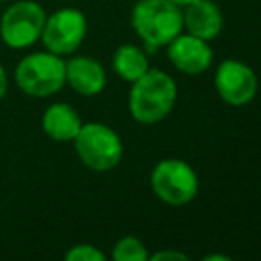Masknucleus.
Returning a JSON list of instances; mask_svg holds the SVG:
<instances>
[{
  "instance_id": "obj_2",
  "label": "nucleus",
  "mask_w": 261,
  "mask_h": 261,
  "mask_svg": "<svg viewBox=\"0 0 261 261\" xmlns=\"http://www.w3.org/2000/svg\"><path fill=\"white\" fill-rule=\"evenodd\" d=\"M130 27L143 49L153 53L184 31L181 6L171 0H137L130 10Z\"/></svg>"
},
{
  "instance_id": "obj_20",
  "label": "nucleus",
  "mask_w": 261,
  "mask_h": 261,
  "mask_svg": "<svg viewBox=\"0 0 261 261\" xmlns=\"http://www.w3.org/2000/svg\"><path fill=\"white\" fill-rule=\"evenodd\" d=\"M0 2H8V0H0Z\"/></svg>"
},
{
  "instance_id": "obj_14",
  "label": "nucleus",
  "mask_w": 261,
  "mask_h": 261,
  "mask_svg": "<svg viewBox=\"0 0 261 261\" xmlns=\"http://www.w3.org/2000/svg\"><path fill=\"white\" fill-rule=\"evenodd\" d=\"M110 257L114 261H149V249L139 237L126 234L112 245Z\"/></svg>"
},
{
  "instance_id": "obj_4",
  "label": "nucleus",
  "mask_w": 261,
  "mask_h": 261,
  "mask_svg": "<svg viewBox=\"0 0 261 261\" xmlns=\"http://www.w3.org/2000/svg\"><path fill=\"white\" fill-rule=\"evenodd\" d=\"M73 143V151L84 167L104 173L114 169L124 155L120 135L104 122H82Z\"/></svg>"
},
{
  "instance_id": "obj_5",
  "label": "nucleus",
  "mask_w": 261,
  "mask_h": 261,
  "mask_svg": "<svg viewBox=\"0 0 261 261\" xmlns=\"http://www.w3.org/2000/svg\"><path fill=\"white\" fill-rule=\"evenodd\" d=\"M149 184L155 198L167 206H186L198 196L200 190L196 169L177 157H165L157 161L151 169Z\"/></svg>"
},
{
  "instance_id": "obj_6",
  "label": "nucleus",
  "mask_w": 261,
  "mask_h": 261,
  "mask_svg": "<svg viewBox=\"0 0 261 261\" xmlns=\"http://www.w3.org/2000/svg\"><path fill=\"white\" fill-rule=\"evenodd\" d=\"M47 12L37 0H14L0 16V39L14 51L39 43Z\"/></svg>"
},
{
  "instance_id": "obj_3",
  "label": "nucleus",
  "mask_w": 261,
  "mask_h": 261,
  "mask_svg": "<svg viewBox=\"0 0 261 261\" xmlns=\"http://www.w3.org/2000/svg\"><path fill=\"white\" fill-rule=\"evenodd\" d=\"M16 88L31 98H51L65 88V59L47 49L31 51L14 67Z\"/></svg>"
},
{
  "instance_id": "obj_13",
  "label": "nucleus",
  "mask_w": 261,
  "mask_h": 261,
  "mask_svg": "<svg viewBox=\"0 0 261 261\" xmlns=\"http://www.w3.org/2000/svg\"><path fill=\"white\" fill-rule=\"evenodd\" d=\"M149 55L143 47L135 45V43H122L120 47H116L114 55H112V69L114 73L122 80L133 84L135 80H139L147 69H149Z\"/></svg>"
},
{
  "instance_id": "obj_10",
  "label": "nucleus",
  "mask_w": 261,
  "mask_h": 261,
  "mask_svg": "<svg viewBox=\"0 0 261 261\" xmlns=\"http://www.w3.org/2000/svg\"><path fill=\"white\" fill-rule=\"evenodd\" d=\"M106 69L104 65L90 55H73L65 61V86L75 94L92 98L106 88Z\"/></svg>"
},
{
  "instance_id": "obj_15",
  "label": "nucleus",
  "mask_w": 261,
  "mask_h": 261,
  "mask_svg": "<svg viewBox=\"0 0 261 261\" xmlns=\"http://www.w3.org/2000/svg\"><path fill=\"white\" fill-rule=\"evenodd\" d=\"M65 261H106V253L100 251L96 245L77 243L65 251Z\"/></svg>"
},
{
  "instance_id": "obj_16",
  "label": "nucleus",
  "mask_w": 261,
  "mask_h": 261,
  "mask_svg": "<svg viewBox=\"0 0 261 261\" xmlns=\"http://www.w3.org/2000/svg\"><path fill=\"white\" fill-rule=\"evenodd\" d=\"M188 259L190 257L177 249H161V251L149 253V261H188Z\"/></svg>"
},
{
  "instance_id": "obj_1",
  "label": "nucleus",
  "mask_w": 261,
  "mask_h": 261,
  "mask_svg": "<svg viewBox=\"0 0 261 261\" xmlns=\"http://www.w3.org/2000/svg\"><path fill=\"white\" fill-rule=\"evenodd\" d=\"M177 102V84L163 71L149 67L128 90V112L139 124H157L165 120Z\"/></svg>"
},
{
  "instance_id": "obj_12",
  "label": "nucleus",
  "mask_w": 261,
  "mask_h": 261,
  "mask_svg": "<svg viewBox=\"0 0 261 261\" xmlns=\"http://www.w3.org/2000/svg\"><path fill=\"white\" fill-rule=\"evenodd\" d=\"M82 126L77 110L67 102H53L41 116L43 133L55 143H71Z\"/></svg>"
},
{
  "instance_id": "obj_17",
  "label": "nucleus",
  "mask_w": 261,
  "mask_h": 261,
  "mask_svg": "<svg viewBox=\"0 0 261 261\" xmlns=\"http://www.w3.org/2000/svg\"><path fill=\"white\" fill-rule=\"evenodd\" d=\"M6 92H8V71H6V67L0 63V100H4Z\"/></svg>"
},
{
  "instance_id": "obj_7",
  "label": "nucleus",
  "mask_w": 261,
  "mask_h": 261,
  "mask_svg": "<svg viewBox=\"0 0 261 261\" xmlns=\"http://www.w3.org/2000/svg\"><path fill=\"white\" fill-rule=\"evenodd\" d=\"M86 35H88L86 14L80 8L63 6L47 14L39 41L47 51L65 57V55H73L82 47Z\"/></svg>"
},
{
  "instance_id": "obj_11",
  "label": "nucleus",
  "mask_w": 261,
  "mask_h": 261,
  "mask_svg": "<svg viewBox=\"0 0 261 261\" xmlns=\"http://www.w3.org/2000/svg\"><path fill=\"white\" fill-rule=\"evenodd\" d=\"M181 22L186 33L204 41H214L224 27V16L214 0H194L181 6Z\"/></svg>"
},
{
  "instance_id": "obj_9",
  "label": "nucleus",
  "mask_w": 261,
  "mask_h": 261,
  "mask_svg": "<svg viewBox=\"0 0 261 261\" xmlns=\"http://www.w3.org/2000/svg\"><path fill=\"white\" fill-rule=\"evenodd\" d=\"M165 49H167L169 63L179 73H186V75H200L208 71L214 61V51L210 47V41L194 37L186 31L173 37L165 45Z\"/></svg>"
},
{
  "instance_id": "obj_8",
  "label": "nucleus",
  "mask_w": 261,
  "mask_h": 261,
  "mask_svg": "<svg viewBox=\"0 0 261 261\" xmlns=\"http://www.w3.org/2000/svg\"><path fill=\"white\" fill-rule=\"evenodd\" d=\"M214 88L224 104L239 108L253 102L259 90V80L249 63L241 59H224L216 65Z\"/></svg>"
},
{
  "instance_id": "obj_19",
  "label": "nucleus",
  "mask_w": 261,
  "mask_h": 261,
  "mask_svg": "<svg viewBox=\"0 0 261 261\" xmlns=\"http://www.w3.org/2000/svg\"><path fill=\"white\" fill-rule=\"evenodd\" d=\"M171 2H175L177 6H186V4H190V2H194V0H171Z\"/></svg>"
},
{
  "instance_id": "obj_18",
  "label": "nucleus",
  "mask_w": 261,
  "mask_h": 261,
  "mask_svg": "<svg viewBox=\"0 0 261 261\" xmlns=\"http://www.w3.org/2000/svg\"><path fill=\"white\" fill-rule=\"evenodd\" d=\"M204 261H230V255H220V253H210L202 257Z\"/></svg>"
}]
</instances>
